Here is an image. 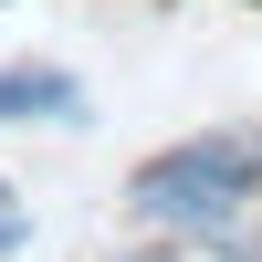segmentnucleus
Masks as SVG:
<instances>
[{
    "mask_svg": "<svg viewBox=\"0 0 262 262\" xmlns=\"http://www.w3.org/2000/svg\"><path fill=\"white\" fill-rule=\"evenodd\" d=\"M126 221L210 262H262V126H200V137L137 158Z\"/></svg>",
    "mask_w": 262,
    "mask_h": 262,
    "instance_id": "obj_1",
    "label": "nucleus"
},
{
    "mask_svg": "<svg viewBox=\"0 0 262 262\" xmlns=\"http://www.w3.org/2000/svg\"><path fill=\"white\" fill-rule=\"evenodd\" d=\"M0 126H95V95H84L74 63L11 53V63H0Z\"/></svg>",
    "mask_w": 262,
    "mask_h": 262,
    "instance_id": "obj_2",
    "label": "nucleus"
},
{
    "mask_svg": "<svg viewBox=\"0 0 262 262\" xmlns=\"http://www.w3.org/2000/svg\"><path fill=\"white\" fill-rule=\"evenodd\" d=\"M21 242H32V210H21V200H0V252H21Z\"/></svg>",
    "mask_w": 262,
    "mask_h": 262,
    "instance_id": "obj_3",
    "label": "nucleus"
},
{
    "mask_svg": "<svg viewBox=\"0 0 262 262\" xmlns=\"http://www.w3.org/2000/svg\"><path fill=\"white\" fill-rule=\"evenodd\" d=\"M126 262H179V242H168V231H158V242H147V252H126Z\"/></svg>",
    "mask_w": 262,
    "mask_h": 262,
    "instance_id": "obj_4",
    "label": "nucleus"
},
{
    "mask_svg": "<svg viewBox=\"0 0 262 262\" xmlns=\"http://www.w3.org/2000/svg\"><path fill=\"white\" fill-rule=\"evenodd\" d=\"M0 200H21V189H11V179H0Z\"/></svg>",
    "mask_w": 262,
    "mask_h": 262,
    "instance_id": "obj_5",
    "label": "nucleus"
}]
</instances>
